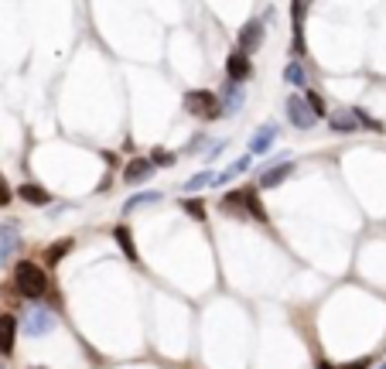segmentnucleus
<instances>
[{
  "instance_id": "obj_6",
  "label": "nucleus",
  "mask_w": 386,
  "mask_h": 369,
  "mask_svg": "<svg viewBox=\"0 0 386 369\" xmlns=\"http://www.w3.org/2000/svg\"><path fill=\"white\" fill-rule=\"evenodd\" d=\"M260 41H263V24H260V21H250V24L239 31V55L250 59V52L260 48Z\"/></svg>"
},
{
  "instance_id": "obj_18",
  "label": "nucleus",
  "mask_w": 386,
  "mask_h": 369,
  "mask_svg": "<svg viewBox=\"0 0 386 369\" xmlns=\"http://www.w3.org/2000/svg\"><path fill=\"white\" fill-rule=\"evenodd\" d=\"M284 79H288L290 86H305V69H301V65H297V62H290L288 69H284Z\"/></svg>"
},
{
  "instance_id": "obj_14",
  "label": "nucleus",
  "mask_w": 386,
  "mask_h": 369,
  "mask_svg": "<svg viewBox=\"0 0 386 369\" xmlns=\"http://www.w3.org/2000/svg\"><path fill=\"white\" fill-rule=\"evenodd\" d=\"M290 175V161H284L280 168H271V171H263V178H260V188H277L284 178Z\"/></svg>"
},
{
  "instance_id": "obj_4",
  "label": "nucleus",
  "mask_w": 386,
  "mask_h": 369,
  "mask_svg": "<svg viewBox=\"0 0 386 369\" xmlns=\"http://www.w3.org/2000/svg\"><path fill=\"white\" fill-rule=\"evenodd\" d=\"M288 117H290V123H294L297 130H311V127L318 123V117H314V110L308 106V99L305 96H290L288 99Z\"/></svg>"
},
{
  "instance_id": "obj_7",
  "label": "nucleus",
  "mask_w": 386,
  "mask_h": 369,
  "mask_svg": "<svg viewBox=\"0 0 386 369\" xmlns=\"http://www.w3.org/2000/svg\"><path fill=\"white\" fill-rule=\"evenodd\" d=\"M226 72H229V79L239 86V82H246V79L253 76V65H250L246 55H239V52H236V55H229V62H226Z\"/></svg>"
},
{
  "instance_id": "obj_3",
  "label": "nucleus",
  "mask_w": 386,
  "mask_h": 369,
  "mask_svg": "<svg viewBox=\"0 0 386 369\" xmlns=\"http://www.w3.org/2000/svg\"><path fill=\"white\" fill-rule=\"evenodd\" d=\"M222 205L226 209H243L246 215H253V219H267V209H263V202H260V195L253 192V188H243V192H232L222 198Z\"/></svg>"
},
{
  "instance_id": "obj_27",
  "label": "nucleus",
  "mask_w": 386,
  "mask_h": 369,
  "mask_svg": "<svg viewBox=\"0 0 386 369\" xmlns=\"http://www.w3.org/2000/svg\"><path fill=\"white\" fill-rule=\"evenodd\" d=\"M376 369H386V363H383V366H376Z\"/></svg>"
},
{
  "instance_id": "obj_19",
  "label": "nucleus",
  "mask_w": 386,
  "mask_h": 369,
  "mask_svg": "<svg viewBox=\"0 0 386 369\" xmlns=\"http://www.w3.org/2000/svg\"><path fill=\"white\" fill-rule=\"evenodd\" d=\"M212 181H215L212 171H202V175L188 178V181H185V188H188V192H195V188H202V185H212Z\"/></svg>"
},
{
  "instance_id": "obj_25",
  "label": "nucleus",
  "mask_w": 386,
  "mask_h": 369,
  "mask_svg": "<svg viewBox=\"0 0 386 369\" xmlns=\"http://www.w3.org/2000/svg\"><path fill=\"white\" fill-rule=\"evenodd\" d=\"M322 369H335V366H329V363H325V366H322Z\"/></svg>"
},
{
  "instance_id": "obj_10",
  "label": "nucleus",
  "mask_w": 386,
  "mask_h": 369,
  "mask_svg": "<svg viewBox=\"0 0 386 369\" xmlns=\"http://www.w3.org/2000/svg\"><path fill=\"white\" fill-rule=\"evenodd\" d=\"M277 134H280V130H277V123H263V127L253 134V140H250V154H263V151L273 144V137H277Z\"/></svg>"
},
{
  "instance_id": "obj_11",
  "label": "nucleus",
  "mask_w": 386,
  "mask_h": 369,
  "mask_svg": "<svg viewBox=\"0 0 386 369\" xmlns=\"http://www.w3.org/2000/svg\"><path fill=\"white\" fill-rule=\"evenodd\" d=\"M18 246H21L18 229H14V226H4V222H0V263H4V260H11Z\"/></svg>"
},
{
  "instance_id": "obj_1",
  "label": "nucleus",
  "mask_w": 386,
  "mask_h": 369,
  "mask_svg": "<svg viewBox=\"0 0 386 369\" xmlns=\"http://www.w3.org/2000/svg\"><path fill=\"white\" fill-rule=\"evenodd\" d=\"M14 288H18L24 297H41V294L48 291L45 271H41L38 263H31V260L18 263V271H14Z\"/></svg>"
},
{
  "instance_id": "obj_17",
  "label": "nucleus",
  "mask_w": 386,
  "mask_h": 369,
  "mask_svg": "<svg viewBox=\"0 0 386 369\" xmlns=\"http://www.w3.org/2000/svg\"><path fill=\"white\" fill-rule=\"evenodd\" d=\"M113 236L120 239V246H123V253H127L130 260H137V250H134V239H130V229H127V226H116Z\"/></svg>"
},
{
  "instance_id": "obj_16",
  "label": "nucleus",
  "mask_w": 386,
  "mask_h": 369,
  "mask_svg": "<svg viewBox=\"0 0 386 369\" xmlns=\"http://www.w3.org/2000/svg\"><path fill=\"white\" fill-rule=\"evenodd\" d=\"M356 127H359V120L352 117V113H335V117H331V130L348 134V130H356Z\"/></svg>"
},
{
  "instance_id": "obj_22",
  "label": "nucleus",
  "mask_w": 386,
  "mask_h": 369,
  "mask_svg": "<svg viewBox=\"0 0 386 369\" xmlns=\"http://www.w3.org/2000/svg\"><path fill=\"white\" fill-rule=\"evenodd\" d=\"M185 212L195 215V219H205V205H202L198 198H188V202H185Z\"/></svg>"
},
{
  "instance_id": "obj_23",
  "label": "nucleus",
  "mask_w": 386,
  "mask_h": 369,
  "mask_svg": "<svg viewBox=\"0 0 386 369\" xmlns=\"http://www.w3.org/2000/svg\"><path fill=\"white\" fill-rule=\"evenodd\" d=\"M157 195H151V192H144V195H134V198H130V202H127V205H123V209H127V212H134L137 205H144V202H154Z\"/></svg>"
},
{
  "instance_id": "obj_2",
  "label": "nucleus",
  "mask_w": 386,
  "mask_h": 369,
  "mask_svg": "<svg viewBox=\"0 0 386 369\" xmlns=\"http://www.w3.org/2000/svg\"><path fill=\"white\" fill-rule=\"evenodd\" d=\"M185 110L192 117H205V120H219L222 117V106H219V96L215 93H205V89H195L185 96Z\"/></svg>"
},
{
  "instance_id": "obj_26",
  "label": "nucleus",
  "mask_w": 386,
  "mask_h": 369,
  "mask_svg": "<svg viewBox=\"0 0 386 369\" xmlns=\"http://www.w3.org/2000/svg\"><path fill=\"white\" fill-rule=\"evenodd\" d=\"M0 369H7V366H4V359H0Z\"/></svg>"
},
{
  "instance_id": "obj_12",
  "label": "nucleus",
  "mask_w": 386,
  "mask_h": 369,
  "mask_svg": "<svg viewBox=\"0 0 386 369\" xmlns=\"http://www.w3.org/2000/svg\"><path fill=\"white\" fill-rule=\"evenodd\" d=\"M219 106H222V117H236L239 106H243V89H239L236 82H229V86H226V96L219 99Z\"/></svg>"
},
{
  "instance_id": "obj_5",
  "label": "nucleus",
  "mask_w": 386,
  "mask_h": 369,
  "mask_svg": "<svg viewBox=\"0 0 386 369\" xmlns=\"http://www.w3.org/2000/svg\"><path fill=\"white\" fill-rule=\"evenodd\" d=\"M52 329H55L52 311H45V308H28L24 311V331H28V335L41 339V335H48Z\"/></svg>"
},
{
  "instance_id": "obj_24",
  "label": "nucleus",
  "mask_w": 386,
  "mask_h": 369,
  "mask_svg": "<svg viewBox=\"0 0 386 369\" xmlns=\"http://www.w3.org/2000/svg\"><path fill=\"white\" fill-rule=\"evenodd\" d=\"M7 202H11V188H7L4 175H0V205H7Z\"/></svg>"
},
{
  "instance_id": "obj_15",
  "label": "nucleus",
  "mask_w": 386,
  "mask_h": 369,
  "mask_svg": "<svg viewBox=\"0 0 386 369\" xmlns=\"http://www.w3.org/2000/svg\"><path fill=\"white\" fill-rule=\"evenodd\" d=\"M246 168H250V154H246V157H239V161H236L232 168H226L222 175H215V181H212V185H219V188H222V185H229V181H232V178H236V175H243Z\"/></svg>"
},
{
  "instance_id": "obj_13",
  "label": "nucleus",
  "mask_w": 386,
  "mask_h": 369,
  "mask_svg": "<svg viewBox=\"0 0 386 369\" xmlns=\"http://www.w3.org/2000/svg\"><path fill=\"white\" fill-rule=\"evenodd\" d=\"M18 195L24 198V202H31V205H48V192L41 188V185H35V181H28V185H21Z\"/></svg>"
},
{
  "instance_id": "obj_9",
  "label": "nucleus",
  "mask_w": 386,
  "mask_h": 369,
  "mask_svg": "<svg viewBox=\"0 0 386 369\" xmlns=\"http://www.w3.org/2000/svg\"><path fill=\"white\" fill-rule=\"evenodd\" d=\"M151 175H154V164H151V157H137V161H130V164H127V171H123V178H127L130 185H137V181H147Z\"/></svg>"
},
{
  "instance_id": "obj_8",
  "label": "nucleus",
  "mask_w": 386,
  "mask_h": 369,
  "mask_svg": "<svg viewBox=\"0 0 386 369\" xmlns=\"http://www.w3.org/2000/svg\"><path fill=\"white\" fill-rule=\"evenodd\" d=\"M14 342H18V322L11 314H0V352H14Z\"/></svg>"
},
{
  "instance_id": "obj_28",
  "label": "nucleus",
  "mask_w": 386,
  "mask_h": 369,
  "mask_svg": "<svg viewBox=\"0 0 386 369\" xmlns=\"http://www.w3.org/2000/svg\"><path fill=\"white\" fill-rule=\"evenodd\" d=\"M35 369H45V366H35Z\"/></svg>"
},
{
  "instance_id": "obj_20",
  "label": "nucleus",
  "mask_w": 386,
  "mask_h": 369,
  "mask_svg": "<svg viewBox=\"0 0 386 369\" xmlns=\"http://www.w3.org/2000/svg\"><path fill=\"white\" fill-rule=\"evenodd\" d=\"M69 250H72V239H62L58 246H52V250H48V263H58V260H62Z\"/></svg>"
},
{
  "instance_id": "obj_21",
  "label": "nucleus",
  "mask_w": 386,
  "mask_h": 369,
  "mask_svg": "<svg viewBox=\"0 0 386 369\" xmlns=\"http://www.w3.org/2000/svg\"><path fill=\"white\" fill-rule=\"evenodd\" d=\"M151 164H154V168H157V164H161V168H171L174 154H171V151H154V154H151Z\"/></svg>"
}]
</instances>
